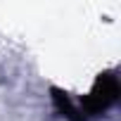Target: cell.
Wrapping results in <instances>:
<instances>
[{
  "instance_id": "2",
  "label": "cell",
  "mask_w": 121,
  "mask_h": 121,
  "mask_svg": "<svg viewBox=\"0 0 121 121\" xmlns=\"http://www.w3.org/2000/svg\"><path fill=\"white\" fill-rule=\"evenodd\" d=\"M50 95H52V102H55L57 112L62 116H67L69 121H86L83 114H81V109H78V104L71 102L69 93H64L62 88H50Z\"/></svg>"
},
{
  "instance_id": "1",
  "label": "cell",
  "mask_w": 121,
  "mask_h": 121,
  "mask_svg": "<svg viewBox=\"0 0 121 121\" xmlns=\"http://www.w3.org/2000/svg\"><path fill=\"white\" fill-rule=\"evenodd\" d=\"M116 97H119V81H116V76H114L112 71H104V74H100V76L95 78L90 93L81 100L78 109H81L83 119L97 116V114L107 112V109L116 102Z\"/></svg>"
}]
</instances>
